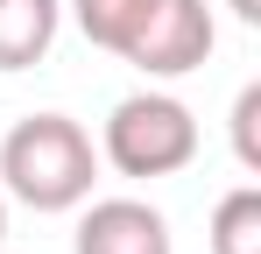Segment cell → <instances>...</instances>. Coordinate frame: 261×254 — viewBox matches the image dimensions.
I'll list each match as a JSON object with an SVG mask.
<instances>
[{
	"label": "cell",
	"mask_w": 261,
	"mask_h": 254,
	"mask_svg": "<svg viewBox=\"0 0 261 254\" xmlns=\"http://www.w3.org/2000/svg\"><path fill=\"white\" fill-rule=\"evenodd\" d=\"M99 176V148L71 113H29L7 127L0 141V184L7 198H21L29 212H71L92 198Z\"/></svg>",
	"instance_id": "1"
},
{
	"label": "cell",
	"mask_w": 261,
	"mask_h": 254,
	"mask_svg": "<svg viewBox=\"0 0 261 254\" xmlns=\"http://www.w3.org/2000/svg\"><path fill=\"white\" fill-rule=\"evenodd\" d=\"M0 240H7V198H0Z\"/></svg>",
	"instance_id": "10"
},
{
	"label": "cell",
	"mask_w": 261,
	"mask_h": 254,
	"mask_svg": "<svg viewBox=\"0 0 261 254\" xmlns=\"http://www.w3.org/2000/svg\"><path fill=\"white\" fill-rule=\"evenodd\" d=\"M226 7H233V14H240L247 29H254V21H261V0H226Z\"/></svg>",
	"instance_id": "9"
},
{
	"label": "cell",
	"mask_w": 261,
	"mask_h": 254,
	"mask_svg": "<svg viewBox=\"0 0 261 254\" xmlns=\"http://www.w3.org/2000/svg\"><path fill=\"white\" fill-rule=\"evenodd\" d=\"M64 21V0H0V71L43 64Z\"/></svg>",
	"instance_id": "5"
},
{
	"label": "cell",
	"mask_w": 261,
	"mask_h": 254,
	"mask_svg": "<svg viewBox=\"0 0 261 254\" xmlns=\"http://www.w3.org/2000/svg\"><path fill=\"white\" fill-rule=\"evenodd\" d=\"M141 7H148V0H71V14H78L85 42H92V49H113V57H120L127 29L141 21Z\"/></svg>",
	"instance_id": "7"
},
{
	"label": "cell",
	"mask_w": 261,
	"mask_h": 254,
	"mask_svg": "<svg viewBox=\"0 0 261 254\" xmlns=\"http://www.w3.org/2000/svg\"><path fill=\"white\" fill-rule=\"evenodd\" d=\"M212 42H219V29H212L205 0H148L141 21L127 29V42H120V57L148 78H184L212 57Z\"/></svg>",
	"instance_id": "3"
},
{
	"label": "cell",
	"mask_w": 261,
	"mask_h": 254,
	"mask_svg": "<svg viewBox=\"0 0 261 254\" xmlns=\"http://www.w3.org/2000/svg\"><path fill=\"white\" fill-rule=\"evenodd\" d=\"M212 254H261V184H240L212 205Z\"/></svg>",
	"instance_id": "6"
},
{
	"label": "cell",
	"mask_w": 261,
	"mask_h": 254,
	"mask_svg": "<svg viewBox=\"0 0 261 254\" xmlns=\"http://www.w3.org/2000/svg\"><path fill=\"white\" fill-rule=\"evenodd\" d=\"M71 254H176L170 247V219L141 198H99L78 219Z\"/></svg>",
	"instance_id": "4"
},
{
	"label": "cell",
	"mask_w": 261,
	"mask_h": 254,
	"mask_svg": "<svg viewBox=\"0 0 261 254\" xmlns=\"http://www.w3.org/2000/svg\"><path fill=\"white\" fill-rule=\"evenodd\" d=\"M106 163L120 176H176V169L198 156V120L191 106L170 92H134L106 113Z\"/></svg>",
	"instance_id": "2"
},
{
	"label": "cell",
	"mask_w": 261,
	"mask_h": 254,
	"mask_svg": "<svg viewBox=\"0 0 261 254\" xmlns=\"http://www.w3.org/2000/svg\"><path fill=\"white\" fill-rule=\"evenodd\" d=\"M233 156L240 169H261V85H240L233 99Z\"/></svg>",
	"instance_id": "8"
}]
</instances>
